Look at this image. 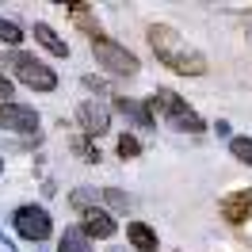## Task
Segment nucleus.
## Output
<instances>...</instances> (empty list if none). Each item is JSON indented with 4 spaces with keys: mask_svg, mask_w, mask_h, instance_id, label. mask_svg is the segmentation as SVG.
<instances>
[{
    "mask_svg": "<svg viewBox=\"0 0 252 252\" xmlns=\"http://www.w3.org/2000/svg\"><path fill=\"white\" fill-rule=\"evenodd\" d=\"M149 46L157 54V62L164 65V69L180 73V77H203L206 73V58L191 46L176 27H168V23H153V27H149Z\"/></svg>",
    "mask_w": 252,
    "mask_h": 252,
    "instance_id": "f257e3e1",
    "label": "nucleus"
},
{
    "mask_svg": "<svg viewBox=\"0 0 252 252\" xmlns=\"http://www.w3.org/2000/svg\"><path fill=\"white\" fill-rule=\"evenodd\" d=\"M145 103H149V115H153V111L164 115L176 130H184V134H203V119H199V115H195V111H191L188 103L172 92V88H157Z\"/></svg>",
    "mask_w": 252,
    "mask_h": 252,
    "instance_id": "f03ea898",
    "label": "nucleus"
},
{
    "mask_svg": "<svg viewBox=\"0 0 252 252\" xmlns=\"http://www.w3.org/2000/svg\"><path fill=\"white\" fill-rule=\"evenodd\" d=\"M92 54L111 77H134V73H138V58H134L126 46H119L115 38H107V34L92 38Z\"/></svg>",
    "mask_w": 252,
    "mask_h": 252,
    "instance_id": "7ed1b4c3",
    "label": "nucleus"
},
{
    "mask_svg": "<svg viewBox=\"0 0 252 252\" xmlns=\"http://www.w3.org/2000/svg\"><path fill=\"white\" fill-rule=\"evenodd\" d=\"M12 69H16V77L23 80L27 88H34V92H54V88H58L54 69H46V65L38 62V58H31V54H12Z\"/></svg>",
    "mask_w": 252,
    "mask_h": 252,
    "instance_id": "20e7f679",
    "label": "nucleus"
},
{
    "mask_svg": "<svg viewBox=\"0 0 252 252\" xmlns=\"http://www.w3.org/2000/svg\"><path fill=\"white\" fill-rule=\"evenodd\" d=\"M12 221H16V233L27 237V241H46L50 229H54V221H50V214L42 206H19Z\"/></svg>",
    "mask_w": 252,
    "mask_h": 252,
    "instance_id": "39448f33",
    "label": "nucleus"
},
{
    "mask_svg": "<svg viewBox=\"0 0 252 252\" xmlns=\"http://www.w3.org/2000/svg\"><path fill=\"white\" fill-rule=\"evenodd\" d=\"M77 119H80V130H84L88 138H99V134L111 130V107L99 103V99H84L80 111H77Z\"/></svg>",
    "mask_w": 252,
    "mask_h": 252,
    "instance_id": "423d86ee",
    "label": "nucleus"
},
{
    "mask_svg": "<svg viewBox=\"0 0 252 252\" xmlns=\"http://www.w3.org/2000/svg\"><path fill=\"white\" fill-rule=\"evenodd\" d=\"M0 126L16 134H34L38 130V111L27 103H0Z\"/></svg>",
    "mask_w": 252,
    "mask_h": 252,
    "instance_id": "0eeeda50",
    "label": "nucleus"
},
{
    "mask_svg": "<svg viewBox=\"0 0 252 252\" xmlns=\"http://www.w3.org/2000/svg\"><path fill=\"white\" fill-rule=\"evenodd\" d=\"M80 218H84V229H80L84 237H99V241H107V237H115V229H119V221L111 218L107 210H99V206H84Z\"/></svg>",
    "mask_w": 252,
    "mask_h": 252,
    "instance_id": "6e6552de",
    "label": "nucleus"
},
{
    "mask_svg": "<svg viewBox=\"0 0 252 252\" xmlns=\"http://www.w3.org/2000/svg\"><path fill=\"white\" fill-rule=\"evenodd\" d=\"M221 218H225V221H233V225L249 221V218H252V188L225 195V199H221Z\"/></svg>",
    "mask_w": 252,
    "mask_h": 252,
    "instance_id": "1a4fd4ad",
    "label": "nucleus"
},
{
    "mask_svg": "<svg viewBox=\"0 0 252 252\" xmlns=\"http://www.w3.org/2000/svg\"><path fill=\"white\" fill-rule=\"evenodd\" d=\"M115 99V111H123L130 123H138L145 130V126H153V115H149V107H145L142 99H126V95H111Z\"/></svg>",
    "mask_w": 252,
    "mask_h": 252,
    "instance_id": "9d476101",
    "label": "nucleus"
},
{
    "mask_svg": "<svg viewBox=\"0 0 252 252\" xmlns=\"http://www.w3.org/2000/svg\"><path fill=\"white\" fill-rule=\"evenodd\" d=\"M126 237H130L134 252H157V233H153L145 221H130V225H126Z\"/></svg>",
    "mask_w": 252,
    "mask_h": 252,
    "instance_id": "9b49d317",
    "label": "nucleus"
},
{
    "mask_svg": "<svg viewBox=\"0 0 252 252\" xmlns=\"http://www.w3.org/2000/svg\"><path fill=\"white\" fill-rule=\"evenodd\" d=\"M34 38H38V46H46L50 54L69 58V42H62V38L54 34V27H46V23H34Z\"/></svg>",
    "mask_w": 252,
    "mask_h": 252,
    "instance_id": "f8f14e48",
    "label": "nucleus"
},
{
    "mask_svg": "<svg viewBox=\"0 0 252 252\" xmlns=\"http://www.w3.org/2000/svg\"><path fill=\"white\" fill-rule=\"evenodd\" d=\"M58 252H92V245L80 229H65L62 241H58Z\"/></svg>",
    "mask_w": 252,
    "mask_h": 252,
    "instance_id": "ddd939ff",
    "label": "nucleus"
},
{
    "mask_svg": "<svg viewBox=\"0 0 252 252\" xmlns=\"http://www.w3.org/2000/svg\"><path fill=\"white\" fill-rule=\"evenodd\" d=\"M69 16L77 19V27H80V31H88L92 38H99V23L92 19V12H88V4H69Z\"/></svg>",
    "mask_w": 252,
    "mask_h": 252,
    "instance_id": "4468645a",
    "label": "nucleus"
},
{
    "mask_svg": "<svg viewBox=\"0 0 252 252\" xmlns=\"http://www.w3.org/2000/svg\"><path fill=\"white\" fill-rule=\"evenodd\" d=\"M229 153H233L241 164H249V168H252V142H249V138H233V142H229Z\"/></svg>",
    "mask_w": 252,
    "mask_h": 252,
    "instance_id": "2eb2a0df",
    "label": "nucleus"
},
{
    "mask_svg": "<svg viewBox=\"0 0 252 252\" xmlns=\"http://www.w3.org/2000/svg\"><path fill=\"white\" fill-rule=\"evenodd\" d=\"M0 42H8V46H19V42H23V31H19L16 23L0 19Z\"/></svg>",
    "mask_w": 252,
    "mask_h": 252,
    "instance_id": "dca6fc26",
    "label": "nucleus"
},
{
    "mask_svg": "<svg viewBox=\"0 0 252 252\" xmlns=\"http://www.w3.org/2000/svg\"><path fill=\"white\" fill-rule=\"evenodd\" d=\"M95 199H103V203H107V206H115V210H126V195H123V191H115V188L95 191Z\"/></svg>",
    "mask_w": 252,
    "mask_h": 252,
    "instance_id": "f3484780",
    "label": "nucleus"
},
{
    "mask_svg": "<svg viewBox=\"0 0 252 252\" xmlns=\"http://www.w3.org/2000/svg\"><path fill=\"white\" fill-rule=\"evenodd\" d=\"M138 153H142V142L130 138V134H123V138H119V157H138Z\"/></svg>",
    "mask_w": 252,
    "mask_h": 252,
    "instance_id": "a211bd4d",
    "label": "nucleus"
},
{
    "mask_svg": "<svg viewBox=\"0 0 252 252\" xmlns=\"http://www.w3.org/2000/svg\"><path fill=\"white\" fill-rule=\"evenodd\" d=\"M73 149H77V153L88 160V164H95V160H99V149H95V145H88L84 138H77V142H73Z\"/></svg>",
    "mask_w": 252,
    "mask_h": 252,
    "instance_id": "6ab92c4d",
    "label": "nucleus"
},
{
    "mask_svg": "<svg viewBox=\"0 0 252 252\" xmlns=\"http://www.w3.org/2000/svg\"><path fill=\"white\" fill-rule=\"evenodd\" d=\"M0 99H4V103L12 99V80H8V77H0Z\"/></svg>",
    "mask_w": 252,
    "mask_h": 252,
    "instance_id": "aec40b11",
    "label": "nucleus"
},
{
    "mask_svg": "<svg viewBox=\"0 0 252 252\" xmlns=\"http://www.w3.org/2000/svg\"><path fill=\"white\" fill-rule=\"evenodd\" d=\"M0 172H4V157H0Z\"/></svg>",
    "mask_w": 252,
    "mask_h": 252,
    "instance_id": "412c9836",
    "label": "nucleus"
}]
</instances>
